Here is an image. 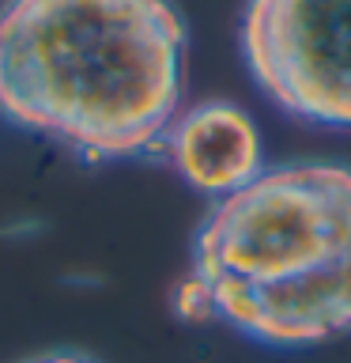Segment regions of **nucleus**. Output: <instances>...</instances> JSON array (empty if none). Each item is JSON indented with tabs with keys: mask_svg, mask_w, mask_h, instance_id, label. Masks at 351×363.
Listing matches in <instances>:
<instances>
[{
	"mask_svg": "<svg viewBox=\"0 0 351 363\" xmlns=\"http://www.w3.org/2000/svg\"><path fill=\"white\" fill-rule=\"evenodd\" d=\"M163 155L189 189L219 201L265 170V136L238 102L208 99L174 118L163 136Z\"/></svg>",
	"mask_w": 351,
	"mask_h": 363,
	"instance_id": "nucleus-4",
	"label": "nucleus"
},
{
	"mask_svg": "<svg viewBox=\"0 0 351 363\" xmlns=\"http://www.w3.org/2000/svg\"><path fill=\"white\" fill-rule=\"evenodd\" d=\"M185 45L170 0H4L0 118L91 167L163 152Z\"/></svg>",
	"mask_w": 351,
	"mask_h": 363,
	"instance_id": "nucleus-1",
	"label": "nucleus"
},
{
	"mask_svg": "<svg viewBox=\"0 0 351 363\" xmlns=\"http://www.w3.org/2000/svg\"><path fill=\"white\" fill-rule=\"evenodd\" d=\"M238 45L272 106L351 129V0H246Z\"/></svg>",
	"mask_w": 351,
	"mask_h": 363,
	"instance_id": "nucleus-3",
	"label": "nucleus"
},
{
	"mask_svg": "<svg viewBox=\"0 0 351 363\" xmlns=\"http://www.w3.org/2000/svg\"><path fill=\"white\" fill-rule=\"evenodd\" d=\"M181 322H223L260 348L299 352L351 333V167H265L212 201L174 288Z\"/></svg>",
	"mask_w": 351,
	"mask_h": 363,
	"instance_id": "nucleus-2",
	"label": "nucleus"
},
{
	"mask_svg": "<svg viewBox=\"0 0 351 363\" xmlns=\"http://www.w3.org/2000/svg\"><path fill=\"white\" fill-rule=\"evenodd\" d=\"M19 363H98V359L87 356V352L57 348V352H42V356H30V359H19Z\"/></svg>",
	"mask_w": 351,
	"mask_h": 363,
	"instance_id": "nucleus-5",
	"label": "nucleus"
}]
</instances>
